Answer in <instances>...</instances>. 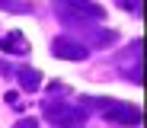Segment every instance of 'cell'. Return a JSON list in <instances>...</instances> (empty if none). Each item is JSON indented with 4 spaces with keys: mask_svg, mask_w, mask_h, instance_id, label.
<instances>
[{
    "mask_svg": "<svg viewBox=\"0 0 147 128\" xmlns=\"http://www.w3.org/2000/svg\"><path fill=\"white\" fill-rule=\"evenodd\" d=\"M45 112H48V119H51L58 128H80L83 122H86V112L83 109H74V106H64V102H48L45 106Z\"/></svg>",
    "mask_w": 147,
    "mask_h": 128,
    "instance_id": "cell-1",
    "label": "cell"
},
{
    "mask_svg": "<svg viewBox=\"0 0 147 128\" xmlns=\"http://www.w3.org/2000/svg\"><path fill=\"white\" fill-rule=\"evenodd\" d=\"M106 109V119L112 122H121V125H138L141 122V109L131 106V102H118V99H109V102H99Z\"/></svg>",
    "mask_w": 147,
    "mask_h": 128,
    "instance_id": "cell-2",
    "label": "cell"
},
{
    "mask_svg": "<svg viewBox=\"0 0 147 128\" xmlns=\"http://www.w3.org/2000/svg\"><path fill=\"white\" fill-rule=\"evenodd\" d=\"M51 51H55L58 58H67V61H83V58L90 55L83 42H77V39H67V35L55 39V42H51Z\"/></svg>",
    "mask_w": 147,
    "mask_h": 128,
    "instance_id": "cell-3",
    "label": "cell"
},
{
    "mask_svg": "<svg viewBox=\"0 0 147 128\" xmlns=\"http://www.w3.org/2000/svg\"><path fill=\"white\" fill-rule=\"evenodd\" d=\"M0 48H3V51H13V55H26V51H29V42L22 39V32H10V35L0 39Z\"/></svg>",
    "mask_w": 147,
    "mask_h": 128,
    "instance_id": "cell-4",
    "label": "cell"
},
{
    "mask_svg": "<svg viewBox=\"0 0 147 128\" xmlns=\"http://www.w3.org/2000/svg\"><path fill=\"white\" fill-rule=\"evenodd\" d=\"M38 83H42V74L38 70H32V67H22L19 70V87L22 90H35Z\"/></svg>",
    "mask_w": 147,
    "mask_h": 128,
    "instance_id": "cell-5",
    "label": "cell"
},
{
    "mask_svg": "<svg viewBox=\"0 0 147 128\" xmlns=\"http://www.w3.org/2000/svg\"><path fill=\"white\" fill-rule=\"evenodd\" d=\"M118 3H121V7H128L134 16H141V0H118Z\"/></svg>",
    "mask_w": 147,
    "mask_h": 128,
    "instance_id": "cell-6",
    "label": "cell"
},
{
    "mask_svg": "<svg viewBox=\"0 0 147 128\" xmlns=\"http://www.w3.org/2000/svg\"><path fill=\"white\" fill-rule=\"evenodd\" d=\"M16 128H38V122H35V119H22Z\"/></svg>",
    "mask_w": 147,
    "mask_h": 128,
    "instance_id": "cell-7",
    "label": "cell"
}]
</instances>
